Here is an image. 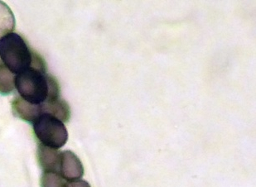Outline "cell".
I'll return each instance as SVG.
<instances>
[{"label":"cell","mask_w":256,"mask_h":187,"mask_svg":"<svg viewBox=\"0 0 256 187\" xmlns=\"http://www.w3.org/2000/svg\"><path fill=\"white\" fill-rule=\"evenodd\" d=\"M15 88L21 98L34 104L60 98V84L56 77L36 68L17 74Z\"/></svg>","instance_id":"cell-1"},{"label":"cell","mask_w":256,"mask_h":187,"mask_svg":"<svg viewBox=\"0 0 256 187\" xmlns=\"http://www.w3.org/2000/svg\"><path fill=\"white\" fill-rule=\"evenodd\" d=\"M36 53L18 34L11 32L0 38V60L16 76L32 68Z\"/></svg>","instance_id":"cell-2"},{"label":"cell","mask_w":256,"mask_h":187,"mask_svg":"<svg viewBox=\"0 0 256 187\" xmlns=\"http://www.w3.org/2000/svg\"><path fill=\"white\" fill-rule=\"evenodd\" d=\"M34 132L40 144L52 148L60 149L68 140L64 122L51 114H42L32 122Z\"/></svg>","instance_id":"cell-3"},{"label":"cell","mask_w":256,"mask_h":187,"mask_svg":"<svg viewBox=\"0 0 256 187\" xmlns=\"http://www.w3.org/2000/svg\"><path fill=\"white\" fill-rule=\"evenodd\" d=\"M60 175L66 182L80 180L84 175L82 162L73 152H62Z\"/></svg>","instance_id":"cell-4"},{"label":"cell","mask_w":256,"mask_h":187,"mask_svg":"<svg viewBox=\"0 0 256 187\" xmlns=\"http://www.w3.org/2000/svg\"><path fill=\"white\" fill-rule=\"evenodd\" d=\"M36 154L39 165L44 172L60 174L62 152L59 151V149L52 148L40 144L38 146Z\"/></svg>","instance_id":"cell-5"},{"label":"cell","mask_w":256,"mask_h":187,"mask_svg":"<svg viewBox=\"0 0 256 187\" xmlns=\"http://www.w3.org/2000/svg\"><path fill=\"white\" fill-rule=\"evenodd\" d=\"M14 114L26 122H32L42 114L41 104H34L24 100L20 96L15 97L12 101Z\"/></svg>","instance_id":"cell-6"},{"label":"cell","mask_w":256,"mask_h":187,"mask_svg":"<svg viewBox=\"0 0 256 187\" xmlns=\"http://www.w3.org/2000/svg\"><path fill=\"white\" fill-rule=\"evenodd\" d=\"M42 114H51L62 122H68L70 118V108L66 101L58 98L42 104Z\"/></svg>","instance_id":"cell-7"},{"label":"cell","mask_w":256,"mask_h":187,"mask_svg":"<svg viewBox=\"0 0 256 187\" xmlns=\"http://www.w3.org/2000/svg\"><path fill=\"white\" fill-rule=\"evenodd\" d=\"M16 26V20L12 10L4 2L0 1V38L11 34Z\"/></svg>","instance_id":"cell-8"},{"label":"cell","mask_w":256,"mask_h":187,"mask_svg":"<svg viewBox=\"0 0 256 187\" xmlns=\"http://www.w3.org/2000/svg\"><path fill=\"white\" fill-rule=\"evenodd\" d=\"M16 74L8 70L2 62L0 63V94L7 96L12 93L15 88Z\"/></svg>","instance_id":"cell-9"},{"label":"cell","mask_w":256,"mask_h":187,"mask_svg":"<svg viewBox=\"0 0 256 187\" xmlns=\"http://www.w3.org/2000/svg\"><path fill=\"white\" fill-rule=\"evenodd\" d=\"M40 183L41 187H65L66 182L58 173L44 172Z\"/></svg>","instance_id":"cell-10"},{"label":"cell","mask_w":256,"mask_h":187,"mask_svg":"<svg viewBox=\"0 0 256 187\" xmlns=\"http://www.w3.org/2000/svg\"><path fill=\"white\" fill-rule=\"evenodd\" d=\"M65 187H90L89 183L84 180H72L66 183Z\"/></svg>","instance_id":"cell-11"}]
</instances>
